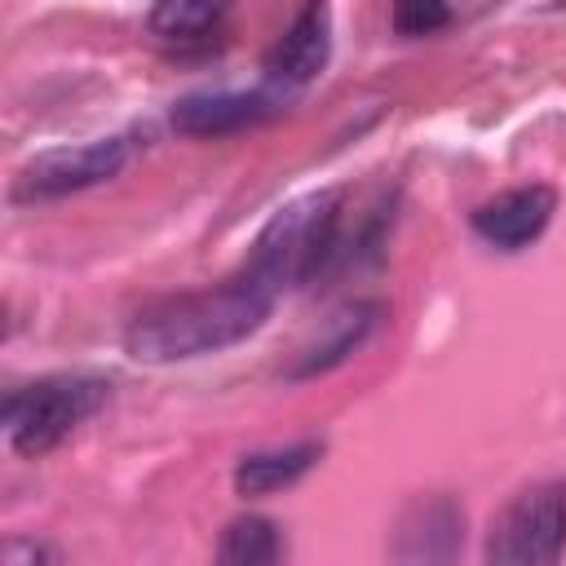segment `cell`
I'll list each match as a JSON object with an SVG mask.
<instances>
[{"label": "cell", "mask_w": 566, "mask_h": 566, "mask_svg": "<svg viewBox=\"0 0 566 566\" xmlns=\"http://www.w3.org/2000/svg\"><path fill=\"white\" fill-rule=\"evenodd\" d=\"M274 301L279 296L261 279L239 270L208 292H181V296H164V301L137 310L124 327V349L137 363L203 358V354L230 349V345L248 340L252 332H261Z\"/></svg>", "instance_id": "6da1fadb"}, {"label": "cell", "mask_w": 566, "mask_h": 566, "mask_svg": "<svg viewBox=\"0 0 566 566\" xmlns=\"http://www.w3.org/2000/svg\"><path fill=\"white\" fill-rule=\"evenodd\" d=\"M358 243H376V230L345 226V190H314L279 208L248 252V274L274 296L327 279L336 265L354 261Z\"/></svg>", "instance_id": "7a4b0ae2"}, {"label": "cell", "mask_w": 566, "mask_h": 566, "mask_svg": "<svg viewBox=\"0 0 566 566\" xmlns=\"http://www.w3.org/2000/svg\"><path fill=\"white\" fill-rule=\"evenodd\" d=\"M111 398V380L88 376V371H62V376H40L22 389H13L0 407L9 447L27 460L53 451L62 438H71L88 416L102 411Z\"/></svg>", "instance_id": "3957f363"}, {"label": "cell", "mask_w": 566, "mask_h": 566, "mask_svg": "<svg viewBox=\"0 0 566 566\" xmlns=\"http://www.w3.org/2000/svg\"><path fill=\"white\" fill-rule=\"evenodd\" d=\"M566 548V482L522 486L486 531V562L495 566H548Z\"/></svg>", "instance_id": "277c9868"}, {"label": "cell", "mask_w": 566, "mask_h": 566, "mask_svg": "<svg viewBox=\"0 0 566 566\" xmlns=\"http://www.w3.org/2000/svg\"><path fill=\"white\" fill-rule=\"evenodd\" d=\"M128 164V142L124 137H97L84 146H57L35 155L18 177L9 199L13 203H49L62 195H80L88 186L111 181L119 168Z\"/></svg>", "instance_id": "5b68a950"}, {"label": "cell", "mask_w": 566, "mask_h": 566, "mask_svg": "<svg viewBox=\"0 0 566 566\" xmlns=\"http://www.w3.org/2000/svg\"><path fill=\"white\" fill-rule=\"evenodd\" d=\"M553 212H557L553 186L531 181V186H513V190L478 203L473 217H469V226H473V234L482 243H491L500 252H522V248H531L548 230Z\"/></svg>", "instance_id": "8992f818"}, {"label": "cell", "mask_w": 566, "mask_h": 566, "mask_svg": "<svg viewBox=\"0 0 566 566\" xmlns=\"http://www.w3.org/2000/svg\"><path fill=\"white\" fill-rule=\"evenodd\" d=\"M327 57H332V13H327V0H310L292 18V27L274 40L265 71L274 84L296 88V84H310L314 75H323Z\"/></svg>", "instance_id": "52a82bcc"}, {"label": "cell", "mask_w": 566, "mask_h": 566, "mask_svg": "<svg viewBox=\"0 0 566 566\" xmlns=\"http://www.w3.org/2000/svg\"><path fill=\"white\" fill-rule=\"evenodd\" d=\"M283 111L274 93H190L172 106V128L186 137H226L265 124Z\"/></svg>", "instance_id": "ba28073f"}, {"label": "cell", "mask_w": 566, "mask_h": 566, "mask_svg": "<svg viewBox=\"0 0 566 566\" xmlns=\"http://www.w3.org/2000/svg\"><path fill=\"white\" fill-rule=\"evenodd\" d=\"M380 314H385V305H380V301H354V305L336 310V314L318 327V336L296 354V363L287 367V376H292V380H305V376L332 371L336 363H345V358H349V354H354V349L376 332Z\"/></svg>", "instance_id": "9c48e42d"}, {"label": "cell", "mask_w": 566, "mask_h": 566, "mask_svg": "<svg viewBox=\"0 0 566 566\" xmlns=\"http://www.w3.org/2000/svg\"><path fill=\"white\" fill-rule=\"evenodd\" d=\"M402 544H398V557L407 562H433V557H451L460 535H464V513L447 500V495H433V500H420L411 504V513L402 517Z\"/></svg>", "instance_id": "30bf717a"}, {"label": "cell", "mask_w": 566, "mask_h": 566, "mask_svg": "<svg viewBox=\"0 0 566 566\" xmlns=\"http://www.w3.org/2000/svg\"><path fill=\"white\" fill-rule=\"evenodd\" d=\"M323 455V442H292V447H274V451H252L239 460L234 469V491L239 495H274L283 486H296Z\"/></svg>", "instance_id": "8fae6325"}, {"label": "cell", "mask_w": 566, "mask_h": 566, "mask_svg": "<svg viewBox=\"0 0 566 566\" xmlns=\"http://www.w3.org/2000/svg\"><path fill=\"white\" fill-rule=\"evenodd\" d=\"M234 0H155L150 4V35L168 40V44H186V40H203L208 31H217V22L226 18Z\"/></svg>", "instance_id": "7c38bea8"}, {"label": "cell", "mask_w": 566, "mask_h": 566, "mask_svg": "<svg viewBox=\"0 0 566 566\" xmlns=\"http://www.w3.org/2000/svg\"><path fill=\"white\" fill-rule=\"evenodd\" d=\"M217 557L230 562V566H270V562L283 557V535H279V526L270 517L243 513V517H234L226 526Z\"/></svg>", "instance_id": "4fadbf2b"}, {"label": "cell", "mask_w": 566, "mask_h": 566, "mask_svg": "<svg viewBox=\"0 0 566 566\" xmlns=\"http://www.w3.org/2000/svg\"><path fill=\"white\" fill-rule=\"evenodd\" d=\"M451 22V0H394V31L407 40L433 35Z\"/></svg>", "instance_id": "5bb4252c"}, {"label": "cell", "mask_w": 566, "mask_h": 566, "mask_svg": "<svg viewBox=\"0 0 566 566\" xmlns=\"http://www.w3.org/2000/svg\"><path fill=\"white\" fill-rule=\"evenodd\" d=\"M4 562H9V566H22V562H57V553H53V548H44V544L13 539V544H4Z\"/></svg>", "instance_id": "9a60e30c"}]
</instances>
